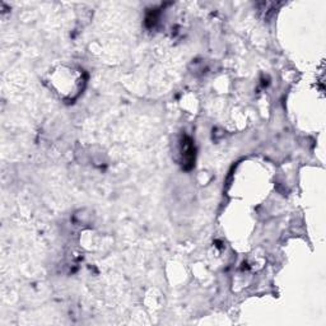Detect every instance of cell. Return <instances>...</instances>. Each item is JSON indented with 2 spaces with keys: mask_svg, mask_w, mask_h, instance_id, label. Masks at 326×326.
Returning <instances> with one entry per match:
<instances>
[{
  "mask_svg": "<svg viewBox=\"0 0 326 326\" xmlns=\"http://www.w3.org/2000/svg\"><path fill=\"white\" fill-rule=\"evenodd\" d=\"M181 155L184 157V161H182V162H184V166L186 167V164H189V168H190V167L193 166L194 156H195V153H194L193 142L186 137H185L184 139H182V142H181Z\"/></svg>",
  "mask_w": 326,
  "mask_h": 326,
  "instance_id": "obj_1",
  "label": "cell"
}]
</instances>
